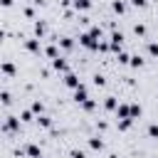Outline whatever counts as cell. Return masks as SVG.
<instances>
[{
	"mask_svg": "<svg viewBox=\"0 0 158 158\" xmlns=\"http://www.w3.org/2000/svg\"><path fill=\"white\" fill-rule=\"evenodd\" d=\"M116 116L118 118H131V106L128 104H118L116 106Z\"/></svg>",
	"mask_w": 158,
	"mask_h": 158,
	"instance_id": "cell-1",
	"label": "cell"
},
{
	"mask_svg": "<svg viewBox=\"0 0 158 158\" xmlns=\"http://www.w3.org/2000/svg\"><path fill=\"white\" fill-rule=\"evenodd\" d=\"M121 40H123V35H121V32H114V35H111V47L118 49V47H121Z\"/></svg>",
	"mask_w": 158,
	"mask_h": 158,
	"instance_id": "cell-2",
	"label": "cell"
},
{
	"mask_svg": "<svg viewBox=\"0 0 158 158\" xmlns=\"http://www.w3.org/2000/svg\"><path fill=\"white\" fill-rule=\"evenodd\" d=\"M64 84L72 86V89H77V86H79V79H77L74 74H67V77H64Z\"/></svg>",
	"mask_w": 158,
	"mask_h": 158,
	"instance_id": "cell-3",
	"label": "cell"
},
{
	"mask_svg": "<svg viewBox=\"0 0 158 158\" xmlns=\"http://www.w3.org/2000/svg\"><path fill=\"white\" fill-rule=\"evenodd\" d=\"M89 146H91L94 151H101V148H104V141H101L99 136H94V138H89Z\"/></svg>",
	"mask_w": 158,
	"mask_h": 158,
	"instance_id": "cell-4",
	"label": "cell"
},
{
	"mask_svg": "<svg viewBox=\"0 0 158 158\" xmlns=\"http://www.w3.org/2000/svg\"><path fill=\"white\" fill-rule=\"evenodd\" d=\"M52 64H54V69H59V72H67V62H64L62 57H57V59H52Z\"/></svg>",
	"mask_w": 158,
	"mask_h": 158,
	"instance_id": "cell-5",
	"label": "cell"
},
{
	"mask_svg": "<svg viewBox=\"0 0 158 158\" xmlns=\"http://www.w3.org/2000/svg\"><path fill=\"white\" fill-rule=\"evenodd\" d=\"M5 126H7L10 131H17V126H20V121H17L15 116H7V121H5Z\"/></svg>",
	"mask_w": 158,
	"mask_h": 158,
	"instance_id": "cell-6",
	"label": "cell"
},
{
	"mask_svg": "<svg viewBox=\"0 0 158 158\" xmlns=\"http://www.w3.org/2000/svg\"><path fill=\"white\" fill-rule=\"evenodd\" d=\"M25 151H27V156H32V158H40V156H42V153H40V148H37L35 143H30Z\"/></svg>",
	"mask_w": 158,
	"mask_h": 158,
	"instance_id": "cell-7",
	"label": "cell"
},
{
	"mask_svg": "<svg viewBox=\"0 0 158 158\" xmlns=\"http://www.w3.org/2000/svg\"><path fill=\"white\" fill-rule=\"evenodd\" d=\"M25 47H27L30 52H40V42H37V40H27V42H25Z\"/></svg>",
	"mask_w": 158,
	"mask_h": 158,
	"instance_id": "cell-8",
	"label": "cell"
},
{
	"mask_svg": "<svg viewBox=\"0 0 158 158\" xmlns=\"http://www.w3.org/2000/svg\"><path fill=\"white\" fill-rule=\"evenodd\" d=\"M0 69H2V72H5L7 77H15V67H12L10 62H5V64H0Z\"/></svg>",
	"mask_w": 158,
	"mask_h": 158,
	"instance_id": "cell-9",
	"label": "cell"
},
{
	"mask_svg": "<svg viewBox=\"0 0 158 158\" xmlns=\"http://www.w3.org/2000/svg\"><path fill=\"white\" fill-rule=\"evenodd\" d=\"M104 106H106L109 111H116V106H118V104H116V99H114V96H106V101H104Z\"/></svg>",
	"mask_w": 158,
	"mask_h": 158,
	"instance_id": "cell-10",
	"label": "cell"
},
{
	"mask_svg": "<svg viewBox=\"0 0 158 158\" xmlns=\"http://www.w3.org/2000/svg\"><path fill=\"white\" fill-rule=\"evenodd\" d=\"M89 5H91V0H74V7L77 10H86Z\"/></svg>",
	"mask_w": 158,
	"mask_h": 158,
	"instance_id": "cell-11",
	"label": "cell"
},
{
	"mask_svg": "<svg viewBox=\"0 0 158 158\" xmlns=\"http://www.w3.org/2000/svg\"><path fill=\"white\" fill-rule=\"evenodd\" d=\"M141 116V106L138 104H131V118H138Z\"/></svg>",
	"mask_w": 158,
	"mask_h": 158,
	"instance_id": "cell-12",
	"label": "cell"
},
{
	"mask_svg": "<svg viewBox=\"0 0 158 158\" xmlns=\"http://www.w3.org/2000/svg\"><path fill=\"white\" fill-rule=\"evenodd\" d=\"M37 121H40V126H44V128H49V126H52V121H49L47 116H40Z\"/></svg>",
	"mask_w": 158,
	"mask_h": 158,
	"instance_id": "cell-13",
	"label": "cell"
},
{
	"mask_svg": "<svg viewBox=\"0 0 158 158\" xmlns=\"http://www.w3.org/2000/svg\"><path fill=\"white\" fill-rule=\"evenodd\" d=\"M148 133H151L153 138H158V123H151V126H148Z\"/></svg>",
	"mask_w": 158,
	"mask_h": 158,
	"instance_id": "cell-14",
	"label": "cell"
},
{
	"mask_svg": "<svg viewBox=\"0 0 158 158\" xmlns=\"http://www.w3.org/2000/svg\"><path fill=\"white\" fill-rule=\"evenodd\" d=\"M148 52H151L153 57H158V44H156V42H151V44H148Z\"/></svg>",
	"mask_w": 158,
	"mask_h": 158,
	"instance_id": "cell-15",
	"label": "cell"
},
{
	"mask_svg": "<svg viewBox=\"0 0 158 158\" xmlns=\"http://www.w3.org/2000/svg\"><path fill=\"white\" fill-rule=\"evenodd\" d=\"M114 10H116V12H123V10H126V5H123V2H118V0H116V2H114Z\"/></svg>",
	"mask_w": 158,
	"mask_h": 158,
	"instance_id": "cell-16",
	"label": "cell"
},
{
	"mask_svg": "<svg viewBox=\"0 0 158 158\" xmlns=\"http://www.w3.org/2000/svg\"><path fill=\"white\" fill-rule=\"evenodd\" d=\"M0 101H2V104H10L12 99H10V94H7V91H2V94H0Z\"/></svg>",
	"mask_w": 158,
	"mask_h": 158,
	"instance_id": "cell-17",
	"label": "cell"
},
{
	"mask_svg": "<svg viewBox=\"0 0 158 158\" xmlns=\"http://www.w3.org/2000/svg\"><path fill=\"white\" fill-rule=\"evenodd\" d=\"M81 104H84V109H86V111H91V109H94V106H96V104H94V101H91V99H86V101H81Z\"/></svg>",
	"mask_w": 158,
	"mask_h": 158,
	"instance_id": "cell-18",
	"label": "cell"
},
{
	"mask_svg": "<svg viewBox=\"0 0 158 158\" xmlns=\"http://www.w3.org/2000/svg\"><path fill=\"white\" fill-rule=\"evenodd\" d=\"M59 44H62L64 49H69V47H72V40H67V37H64V40H59Z\"/></svg>",
	"mask_w": 158,
	"mask_h": 158,
	"instance_id": "cell-19",
	"label": "cell"
},
{
	"mask_svg": "<svg viewBox=\"0 0 158 158\" xmlns=\"http://www.w3.org/2000/svg\"><path fill=\"white\" fill-rule=\"evenodd\" d=\"M47 54H49V57H52V59H57V57H59V54H57V49H54V47H47Z\"/></svg>",
	"mask_w": 158,
	"mask_h": 158,
	"instance_id": "cell-20",
	"label": "cell"
},
{
	"mask_svg": "<svg viewBox=\"0 0 158 158\" xmlns=\"http://www.w3.org/2000/svg\"><path fill=\"white\" fill-rule=\"evenodd\" d=\"M32 111H35V114H42V104L35 101V104H32Z\"/></svg>",
	"mask_w": 158,
	"mask_h": 158,
	"instance_id": "cell-21",
	"label": "cell"
},
{
	"mask_svg": "<svg viewBox=\"0 0 158 158\" xmlns=\"http://www.w3.org/2000/svg\"><path fill=\"white\" fill-rule=\"evenodd\" d=\"M131 64H133V67H141V64H143V59H141V57H133V59H131Z\"/></svg>",
	"mask_w": 158,
	"mask_h": 158,
	"instance_id": "cell-22",
	"label": "cell"
},
{
	"mask_svg": "<svg viewBox=\"0 0 158 158\" xmlns=\"http://www.w3.org/2000/svg\"><path fill=\"white\" fill-rule=\"evenodd\" d=\"M94 84H96V86H104V77L96 74V77H94Z\"/></svg>",
	"mask_w": 158,
	"mask_h": 158,
	"instance_id": "cell-23",
	"label": "cell"
},
{
	"mask_svg": "<svg viewBox=\"0 0 158 158\" xmlns=\"http://www.w3.org/2000/svg\"><path fill=\"white\" fill-rule=\"evenodd\" d=\"M20 121H32V114H30V111H22V118H20Z\"/></svg>",
	"mask_w": 158,
	"mask_h": 158,
	"instance_id": "cell-24",
	"label": "cell"
},
{
	"mask_svg": "<svg viewBox=\"0 0 158 158\" xmlns=\"http://www.w3.org/2000/svg\"><path fill=\"white\" fill-rule=\"evenodd\" d=\"M72 158H84V153L81 151H72Z\"/></svg>",
	"mask_w": 158,
	"mask_h": 158,
	"instance_id": "cell-25",
	"label": "cell"
},
{
	"mask_svg": "<svg viewBox=\"0 0 158 158\" xmlns=\"http://www.w3.org/2000/svg\"><path fill=\"white\" fill-rule=\"evenodd\" d=\"M0 5H2V7H10V5H12V0H0Z\"/></svg>",
	"mask_w": 158,
	"mask_h": 158,
	"instance_id": "cell-26",
	"label": "cell"
},
{
	"mask_svg": "<svg viewBox=\"0 0 158 158\" xmlns=\"http://www.w3.org/2000/svg\"><path fill=\"white\" fill-rule=\"evenodd\" d=\"M133 5H136V7H143V5H146V0H133Z\"/></svg>",
	"mask_w": 158,
	"mask_h": 158,
	"instance_id": "cell-27",
	"label": "cell"
},
{
	"mask_svg": "<svg viewBox=\"0 0 158 158\" xmlns=\"http://www.w3.org/2000/svg\"><path fill=\"white\" fill-rule=\"evenodd\" d=\"M0 128H2V123H0Z\"/></svg>",
	"mask_w": 158,
	"mask_h": 158,
	"instance_id": "cell-28",
	"label": "cell"
},
{
	"mask_svg": "<svg viewBox=\"0 0 158 158\" xmlns=\"http://www.w3.org/2000/svg\"><path fill=\"white\" fill-rule=\"evenodd\" d=\"M40 158H42V156H40Z\"/></svg>",
	"mask_w": 158,
	"mask_h": 158,
	"instance_id": "cell-29",
	"label": "cell"
}]
</instances>
